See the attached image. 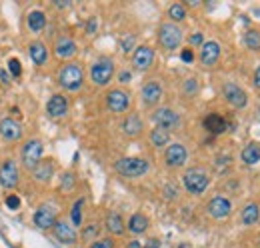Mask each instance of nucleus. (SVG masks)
Wrapping results in <instances>:
<instances>
[{
  "instance_id": "1",
  "label": "nucleus",
  "mask_w": 260,
  "mask_h": 248,
  "mask_svg": "<svg viewBox=\"0 0 260 248\" xmlns=\"http://www.w3.org/2000/svg\"><path fill=\"white\" fill-rule=\"evenodd\" d=\"M84 82V72H82V66L78 62H68L60 68L58 72V84L68 90V92H76Z\"/></svg>"
},
{
  "instance_id": "2",
  "label": "nucleus",
  "mask_w": 260,
  "mask_h": 248,
  "mask_svg": "<svg viewBox=\"0 0 260 248\" xmlns=\"http://www.w3.org/2000/svg\"><path fill=\"white\" fill-rule=\"evenodd\" d=\"M114 168L124 178H138L148 172V160L136 158V156H126V158H120L114 164Z\"/></svg>"
},
{
  "instance_id": "3",
  "label": "nucleus",
  "mask_w": 260,
  "mask_h": 248,
  "mask_svg": "<svg viewBox=\"0 0 260 248\" xmlns=\"http://www.w3.org/2000/svg\"><path fill=\"white\" fill-rule=\"evenodd\" d=\"M182 184H184V188H186L190 194L198 196V194H202V192L208 188L210 176H208V172L202 170V168H188V170L184 172V176H182Z\"/></svg>"
},
{
  "instance_id": "4",
  "label": "nucleus",
  "mask_w": 260,
  "mask_h": 248,
  "mask_svg": "<svg viewBox=\"0 0 260 248\" xmlns=\"http://www.w3.org/2000/svg\"><path fill=\"white\" fill-rule=\"evenodd\" d=\"M184 38V32L178 24L174 22H164L160 28H158V42L164 50H176L180 46Z\"/></svg>"
},
{
  "instance_id": "5",
  "label": "nucleus",
  "mask_w": 260,
  "mask_h": 248,
  "mask_svg": "<svg viewBox=\"0 0 260 248\" xmlns=\"http://www.w3.org/2000/svg\"><path fill=\"white\" fill-rule=\"evenodd\" d=\"M114 76V62L110 58H98L90 66V78L96 86H106Z\"/></svg>"
},
{
  "instance_id": "6",
  "label": "nucleus",
  "mask_w": 260,
  "mask_h": 248,
  "mask_svg": "<svg viewBox=\"0 0 260 248\" xmlns=\"http://www.w3.org/2000/svg\"><path fill=\"white\" fill-rule=\"evenodd\" d=\"M42 154H44V146H42V142H40L38 138L28 140V142L22 146V152H20L24 168L34 170V168H36V164L42 160Z\"/></svg>"
},
{
  "instance_id": "7",
  "label": "nucleus",
  "mask_w": 260,
  "mask_h": 248,
  "mask_svg": "<svg viewBox=\"0 0 260 248\" xmlns=\"http://www.w3.org/2000/svg\"><path fill=\"white\" fill-rule=\"evenodd\" d=\"M152 120L156 122V126H158V128H162V130H168V132L180 126V116H178V114H176L172 108H168V106H162V108L154 110V114H152Z\"/></svg>"
},
{
  "instance_id": "8",
  "label": "nucleus",
  "mask_w": 260,
  "mask_h": 248,
  "mask_svg": "<svg viewBox=\"0 0 260 248\" xmlns=\"http://www.w3.org/2000/svg\"><path fill=\"white\" fill-rule=\"evenodd\" d=\"M18 168L14 164V160H4L0 164V186L6 188V190H12L18 186Z\"/></svg>"
},
{
  "instance_id": "9",
  "label": "nucleus",
  "mask_w": 260,
  "mask_h": 248,
  "mask_svg": "<svg viewBox=\"0 0 260 248\" xmlns=\"http://www.w3.org/2000/svg\"><path fill=\"white\" fill-rule=\"evenodd\" d=\"M106 106L112 112H116V114L126 112L128 106H130V94L124 92V90H120V88H114V90H110L106 94Z\"/></svg>"
},
{
  "instance_id": "10",
  "label": "nucleus",
  "mask_w": 260,
  "mask_h": 248,
  "mask_svg": "<svg viewBox=\"0 0 260 248\" xmlns=\"http://www.w3.org/2000/svg\"><path fill=\"white\" fill-rule=\"evenodd\" d=\"M164 160H166V164H168L170 168H180V166H184L186 160H188V150H186L182 144L174 142V144H170V146L166 148Z\"/></svg>"
},
{
  "instance_id": "11",
  "label": "nucleus",
  "mask_w": 260,
  "mask_h": 248,
  "mask_svg": "<svg viewBox=\"0 0 260 248\" xmlns=\"http://www.w3.org/2000/svg\"><path fill=\"white\" fill-rule=\"evenodd\" d=\"M222 94H224V98L228 100V104H232L234 108H244L246 102H248L246 92H244L238 84H234V82H226V84L222 86Z\"/></svg>"
},
{
  "instance_id": "12",
  "label": "nucleus",
  "mask_w": 260,
  "mask_h": 248,
  "mask_svg": "<svg viewBox=\"0 0 260 248\" xmlns=\"http://www.w3.org/2000/svg\"><path fill=\"white\" fill-rule=\"evenodd\" d=\"M0 136H2L4 140H8V142L18 140V138L22 136V126H20V122L14 120V118H10V116L2 118V120H0Z\"/></svg>"
},
{
  "instance_id": "13",
  "label": "nucleus",
  "mask_w": 260,
  "mask_h": 248,
  "mask_svg": "<svg viewBox=\"0 0 260 248\" xmlns=\"http://www.w3.org/2000/svg\"><path fill=\"white\" fill-rule=\"evenodd\" d=\"M142 130H144V122H142V118H140L136 112L128 114V116L124 118V122H122V132H124L128 138H136V136H140Z\"/></svg>"
},
{
  "instance_id": "14",
  "label": "nucleus",
  "mask_w": 260,
  "mask_h": 248,
  "mask_svg": "<svg viewBox=\"0 0 260 248\" xmlns=\"http://www.w3.org/2000/svg\"><path fill=\"white\" fill-rule=\"evenodd\" d=\"M230 210H232V204H230V200L224 198V196H214V198L208 202V214H210L212 218H216V220L226 218V216L230 214Z\"/></svg>"
},
{
  "instance_id": "15",
  "label": "nucleus",
  "mask_w": 260,
  "mask_h": 248,
  "mask_svg": "<svg viewBox=\"0 0 260 248\" xmlns=\"http://www.w3.org/2000/svg\"><path fill=\"white\" fill-rule=\"evenodd\" d=\"M32 220H34V224H36L38 228L48 230V228H52V226L56 224V212H54V208H50V206H40V208H36Z\"/></svg>"
},
{
  "instance_id": "16",
  "label": "nucleus",
  "mask_w": 260,
  "mask_h": 248,
  "mask_svg": "<svg viewBox=\"0 0 260 248\" xmlns=\"http://www.w3.org/2000/svg\"><path fill=\"white\" fill-rule=\"evenodd\" d=\"M52 228H54V236H56V240H60L62 244H74V242L78 240L76 228L70 226V224L64 222V220H56V224H54Z\"/></svg>"
},
{
  "instance_id": "17",
  "label": "nucleus",
  "mask_w": 260,
  "mask_h": 248,
  "mask_svg": "<svg viewBox=\"0 0 260 248\" xmlns=\"http://www.w3.org/2000/svg\"><path fill=\"white\" fill-rule=\"evenodd\" d=\"M132 62H134V66L138 68V70H148L150 66H152V62H154V50L150 48V46H138L136 50H134V56H132Z\"/></svg>"
},
{
  "instance_id": "18",
  "label": "nucleus",
  "mask_w": 260,
  "mask_h": 248,
  "mask_svg": "<svg viewBox=\"0 0 260 248\" xmlns=\"http://www.w3.org/2000/svg\"><path fill=\"white\" fill-rule=\"evenodd\" d=\"M220 58V44L216 40H208L202 44V50H200V62L204 66H212L216 64Z\"/></svg>"
},
{
  "instance_id": "19",
  "label": "nucleus",
  "mask_w": 260,
  "mask_h": 248,
  "mask_svg": "<svg viewBox=\"0 0 260 248\" xmlns=\"http://www.w3.org/2000/svg\"><path fill=\"white\" fill-rule=\"evenodd\" d=\"M160 98H162V86H160V82L148 80L142 86V100H144V104L146 106H154V104L160 102Z\"/></svg>"
},
{
  "instance_id": "20",
  "label": "nucleus",
  "mask_w": 260,
  "mask_h": 248,
  "mask_svg": "<svg viewBox=\"0 0 260 248\" xmlns=\"http://www.w3.org/2000/svg\"><path fill=\"white\" fill-rule=\"evenodd\" d=\"M46 112L52 118H62L68 112V100H66V96H62V94L50 96V100L46 102Z\"/></svg>"
},
{
  "instance_id": "21",
  "label": "nucleus",
  "mask_w": 260,
  "mask_h": 248,
  "mask_svg": "<svg viewBox=\"0 0 260 248\" xmlns=\"http://www.w3.org/2000/svg\"><path fill=\"white\" fill-rule=\"evenodd\" d=\"M76 50H78L76 42L72 38H68V36H60L56 40V44H54V54L58 58H72L76 54Z\"/></svg>"
},
{
  "instance_id": "22",
  "label": "nucleus",
  "mask_w": 260,
  "mask_h": 248,
  "mask_svg": "<svg viewBox=\"0 0 260 248\" xmlns=\"http://www.w3.org/2000/svg\"><path fill=\"white\" fill-rule=\"evenodd\" d=\"M204 128H206L208 132H212V134H222V132L228 128V124H226V120H224L220 114L212 112V114H208V116L204 118Z\"/></svg>"
},
{
  "instance_id": "23",
  "label": "nucleus",
  "mask_w": 260,
  "mask_h": 248,
  "mask_svg": "<svg viewBox=\"0 0 260 248\" xmlns=\"http://www.w3.org/2000/svg\"><path fill=\"white\" fill-rule=\"evenodd\" d=\"M28 54H30L32 62H34V64H38V66H42V64L48 60V50H46V44H44V42H40V40H34V42L28 46Z\"/></svg>"
},
{
  "instance_id": "24",
  "label": "nucleus",
  "mask_w": 260,
  "mask_h": 248,
  "mask_svg": "<svg viewBox=\"0 0 260 248\" xmlns=\"http://www.w3.org/2000/svg\"><path fill=\"white\" fill-rule=\"evenodd\" d=\"M146 228H148V218H146L144 214L136 212V214L130 216V220H128V230L132 232V234H142V232H146Z\"/></svg>"
},
{
  "instance_id": "25",
  "label": "nucleus",
  "mask_w": 260,
  "mask_h": 248,
  "mask_svg": "<svg viewBox=\"0 0 260 248\" xmlns=\"http://www.w3.org/2000/svg\"><path fill=\"white\" fill-rule=\"evenodd\" d=\"M26 24H28V28L32 32H42L44 26H46V14L42 10H32L28 14V18H26Z\"/></svg>"
},
{
  "instance_id": "26",
  "label": "nucleus",
  "mask_w": 260,
  "mask_h": 248,
  "mask_svg": "<svg viewBox=\"0 0 260 248\" xmlns=\"http://www.w3.org/2000/svg\"><path fill=\"white\" fill-rule=\"evenodd\" d=\"M52 170H54V166H52V160H40V162L36 164V168L32 170V176H34L36 180L48 182V180L52 178Z\"/></svg>"
},
{
  "instance_id": "27",
  "label": "nucleus",
  "mask_w": 260,
  "mask_h": 248,
  "mask_svg": "<svg viewBox=\"0 0 260 248\" xmlns=\"http://www.w3.org/2000/svg\"><path fill=\"white\" fill-rule=\"evenodd\" d=\"M240 158H242V162L244 164H256V162H260V144H246L244 148H242V152H240Z\"/></svg>"
},
{
  "instance_id": "28",
  "label": "nucleus",
  "mask_w": 260,
  "mask_h": 248,
  "mask_svg": "<svg viewBox=\"0 0 260 248\" xmlns=\"http://www.w3.org/2000/svg\"><path fill=\"white\" fill-rule=\"evenodd\" d=\"M106 228H108V232H112V234H122V232H124L122 216H120L118 212H110V214L106 216Z\"/></svg>"
},
{
  "instance_id": "29",
  "label": "nucleus",
  "mask_w": 260,
  "mask_h": 248,
  "mask_svg": "<svg viewBox=\"0 0 260 248\" xmlns=\"http://www.w3.org/2000/svg\"><path fill=\"white\" fill-rule=\"evenodd\" d=\"M150 142H152V146L162 148V146H166V144L170 142V132H168V130H162V128L156 126V128L150 132Z\"/></svg>"
},
{
  "instance_id": "30",
  "label": "nucleus",
  "mask_w": 260,
  "mask_h": 248,
  "mask_svg": "<svg viewBox=\"0 0 260 248\" xmlns=\"http://www.w3.org/2000/svg\"><path fill=\"white\" fill-rule=\"evenodd\" d=\"M258 218H260L258 206H256V204H246L244 210H242V222H244L246 226H252V224L258 222Z\"/></svg>"
},
{
  "instance_id": "31",
  "label": "nucleus",
  "mask_w": 260,
  "mask_h": 248,
  "mask_svg": "<svg viewBox=\"0 0 260 248\" xmlns=\"http://www.w3.org/2000/svg\"><path fill=\"white\" fill-rule=\"evenodd\" d=\"M244 44H246L250 50H260V32L248 30V32L244 34Z\"/></svg>"
},
{
  "instance_id": "32",
  "label": "nucleus",
  "mask_w": 260,
  "mask_h": 248,
  "mask_svg": "<svg viewBox=\"0 0 260 248\" xmlns=\"http://www.w3.org/2000/svg\"><path fill=\"white\" fill-rule=\"evenodd\" d=\"M82 206H84V198H80V200L74 202V206H72V210H70L72 226H80V222H82Z\"/></svg>"
},
{
  "instance_id": "33",
  "label": "nucleus",
  "mask_w": 260,
  "mask_h": 248,
  "mask_svg": "<svg viewBox=\"0 0 260 248\" xmlns=\"http://www.w3.org/2000/svg\"><path fill=\"white\" fill-rule=\"evenodd\" d=\"M168 16H170L174 22H182V20L186 18V8L176 2V4H172V6L168 8Z\"/></svg>"
},
{
  "instance_id": "34",
  "label": "nucleus",
  "mask_w": 260,
  "mask_h": 248,
  "mask_svg": "<svg viewBox=\"0 0 260 248\" xmlns=\"http://www.w3.org/2000/svg\"><path fill=\"white\" fill-rule=\"evenodd\" d=\"M8 70L12 72V76H20V72H22L20 60H18V58H10V60H8Z\"/></svg>"
},
{
  "instance_id": "35",
  "label": "nucleus",
  "mask_w": 260,
  "mask_h": 248,
  "mask_svg": "<svg viewBox=\"0 0 260 248\" xmlns=\"http://www.w3.org/2000/svg\"><path fill=\"white\" fill-rule=\"evenodd\" d=\"M6 206L12 208V210H18V206H20V198H18L16 194H8V196H6Z\"/></svg>"
},
{
  "instance_id": "36",
  "label": "nucleus",
  "mask_w": 260,
  "mask_h": 248,
  "mask_svg": "<svg viewBox=\"0 0 260 248\" xmlns=\"http://www.w3.org/2000/svg\"><path fill=\"white\" fill-rule=\"evenodd\" d=\"M98 234V224H90L88 228H84V232H82V238L84 240H90L92 236H96Z\"/></svg>"
},
{
  "instance_id": "37",
  "label": "nucleus",
  "mask_w": 260,
  "mask_h": 248,
  "mask_svg": "<svg viewBox=\"0 0 260 248\" xmlns=\"http://www.w3.org/2000/svg\"><path fill=\"white\" fill-rule=\"evenodd\" d=\"M90 248H114V242L112 238H102V240H96Z\"/></svg>"
},
{
  "instance_id": "38",
  "label": "nucleus",
  "mask_w": 260,
  "mask_h": 248,
  "mask_svg": "<svg viewBox=\"0 0 260 248\" xmlns=\"http://www.w3.org/2000/svg\"><path fill=\"white\" fill-rule=\"evenodd\" d=\"M196 90H198V82H196L194 78H190V80L184 82V92H186V94H194Z\"/></svg>"
},
{
  "instance_id": "39",
  "label": "nucleus",
  "mask_w": 260,
  "mask_h": 248,
  "mask_svg": "<svg viewBox=\"0 0 260 248\" xmlns=\"http://www.w3.org/2000/svg\"><path fill=\"white\" fill-rule=\"evenodd\" d=\"M132 46H134V36H126V38L122 40V50H124V52H128Z\"/></svg>"
},
{
  "instance_id": "40",
  "label": "nucleus",
  "mask_w": 260,
  "mask_h": 248,
  "mask_svg": "<svg viewBox=\"0 0 260 248\" xmlns=\"http://www.w3.org/2000/svg\"><path fill=\"white\" fill-rule=\"evenodd\" d=\"M180 58H182L184 62H192V60H194V52H192L190 48H184V50L180 52Z\"/></svg>"
},
{
  "instance_id": "41",
  "label": "nucleus",
  "mask_w": 260,
  "mask_h": 248,
  "mask_svg": "<svg viewBox=\"0 0 260 248\" xmlns=\"http://www.w3.org/2000/svg\"><path fill=\"white\" fill-rule=\"evenodd\" d=\"M202 40H204L202 32H194V34L190 36V44H202Z\"/></svg>"
},
{
  "instance_id": "42",
  "label": "nucleus",
  "mask_w": 260,
  "mask_h": 248,
  "mask_svg": "<svg viewBox=\"0 0 260 248\" xmlns=\"http://www.w3.org/2000/svg\"><path fill=\"white\" fill-rule=\"evenodd\" d=\"M0 80H2V84H10V76L4 68H0Z\"/></svg>"
},
{
  "instance_id": "43",
  "label": "nucleus",
  "mask_w": 260,
  "mask_h": 248,
  "mask_svg": "<svg viewBox=\"0 0 260 248\" xmlns=\"http://www.w3.org/2000/svg\"><path fill=\"white\" fill-rule=\"evenodd\" d=\"M164 196H166V198H176V188L166 186V188H164Z\"/></svg>"
},
{
  "instance_id": "44",
  "label": "nucleus",
  "mask_w": 260,
  "mask_h": 248,
  "mask_svg": "<svg viewBox=\"0 0 260 248\" xmlns=\"http://www.w3.org/2000/svg\"><path fill=\"white\" fill-rule=\"evenodd\" d=\"M86 30H88V32H90V34H92V32H94V30H96V20H94V18H90V22H88V24H86Z\"/></svg>"
},
{
  "instance_id": "45",
  "label": "nucleus",
  "mask_w": 260,
  "mask_h": 248,
  "mask_svg": "<svg viewBox=\"0 0 260 248\" xmlns=\"http://www.w3.org/2000/svg\"><path fill=\"white\" fill-rule=\"evenodd\" d=\"M158 246H160V242H158V240H148L142 248H158Z\"/></svg>"
},
{
  "instance_id": "46",
  "label": "nucleus",
  "mask_w": 260,
  "mask_h": 248,
  "mask_svg": "<svg viewBox=\"0 0 260 248\" xmlns=\"http://www.w3.org/2000/svg\"><path fill=\"white\" fill-rule=\"evenodd\" d=\"M254 86L256 88H260V66L256 68V72H254Z\"/></svg>"
},
{
  "instance_id": "47",
  "label": "nucleus",
  "mask_w": 260,
  "mask_h": 248,
  "mask_svg": "<svg viewBox=\"0 0 260 248\" xmlns=\"http://www.w3.org/2000/svg\"><path fill=\"white\" fill-rule=\"evenodd\" d=\"M118 78H120V82H128L130 80V72H120Z\"/></svg>"
},
{
  "instance_id": "48",
  "label": "nucleus",
  "mask_w": 260,
  "mask_h": 248,
  "mask_svg": "<svg viewBox=\"0 0 260 248\" xmlns=\"http://www.w3.org/2000/svg\"><path fill=\"white\" fill-rule=\"evenodd\" d=\"M128 248H142V246H140V242H136V240H134V242H130V246H128Z\"/></svg>"
}]
</instances>
